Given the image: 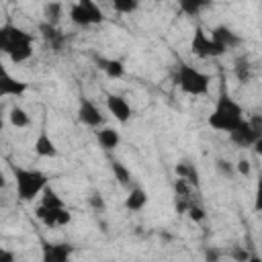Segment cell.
<instances>
[{"mask_svg":"<svg viewBox=\"0 0 262 262\" xmlns=\"http://www.w3.org/2000/svg\"><path fill=\"white\" fill-rule=\"evenodd\" d=\"M211 49H213L211 35H207L201 27H196L190 39V53L196 57H211Z\"/></svg>","mask_w":262,"mask_h":262,"instance_id":"10","label":"cell"},{"mask_svg":"<svg viewBox=\"0 0 262 262\" xmlns=\"http://www.w3.org/2000/svg\"><path fill=\"white\" fill-rule=\"evenodd\" d=\"M248 262H262V258L258 254H250V260Z\"/></svg>","mask_w":262,"mask_h":262,"instance_id":"38","label":"cell"},{"mask_svg":"<svg viewBox=\"0 0 262 262\" xmlns=\"http://www.w3.org/2000/svg\"><path fill=\"white\" fill-rule=\"evenodd\" d=\"M248 123H250L252 129L262 137V115H252V117L248 119Z\"/></svg>","mask_w":262,"mask_h":262,"instance_id":"34","label":"cell"},{"mask_svg":"<svg viewBox=\"0 0 262 262\" xmlns=\"http://www.w3.org/2000/svg\"><path fill=\"white\" fill-rule=\"evenodd\" d=\"M111 170H113V174H115V180L121 184V186H129L131 184V172L127 170V166L125 164H121V162H113L111 164Z\"/></svg>","mask_w":262,"mask_h":262,"instance_id":"24","label":"cell"},{"mask_svg":"<svg viewBox=\"0 0 262 262\" xmlns=\"http://www.w3.org/2000/svg\"><path fill=\"white\" fill-rule=\"evenodd\" d=\"M74 248L66 242L53 244V242H45L43 250H41V262H70Z\"/></svg>","mask_w":262,"mask_h":262,"instance_id":"7","label":"cell"},{"mask_svg":"<svg viewBox=\"0 0 262 262\" xmlns=\"http://www.w3.org/2000/svg\"><path fill=\"white\" fill-rule=\"evenodd\" d=\"M215 168H217V172H219L223 178H233V174H235V164H231V162H227V160H223V158H219V160L215 162Z\"/></svg>","mask_w":262,"mask_h":262,"instance_id":"28","label":"cell"},{"mask_svg":"<svg viewBox=\"0 0 262 262\" xmlns=\"http://www.w3.org/2000/svg\"><path fill=\"white\" fill-rule=\"evenodd\" d=\"M207 2H201V0H182L180 2V10L188 16H196L201 12V8H205Z\"/></svg>","mask_w":262,"mask_h":262,"instance_id":"26","label":"cell"},{"mask_svg":"<svg viewBox=\"0 0 262 262\" xmlns=\"http://www.w3.org/2000/svg\"><path fill=\"white\" fill-rule=\"evenodd\" d=\"M252 149H254V151H256L258 156H262V137H260V139H258V141H256V143L252 145Z\"/></svg>","mask_w":262,"mask_h":262,"instance_id":"37","label":"cell"},{"mask_svg":"<svg viewBox=\"0 0 262 262\" xmlns=\"http://www.w3.org/2000/svg\"><path fill=\"white\" fill-rule=\"evenodd\" d=\"M0 49L12 63H23L33 55V35L14 25L0 27Z\"/></svg>","mask_w":262,"mask_h":262,"instance_id":"1","label":"cell"},{"mask_svg":"<svg viewBox=\"0 0 262 262\" xmlns=\"http://www.w3.org/2000/svg\"><path fill=\"white\" fill-rule=\"evenodd\" d=\"M254 211L262 213V172L256 178V190H254Z\"/></svg>","mask_w":262,"mask_h":262,"instance_id":"30","label":"cell"},{"mask_svg":"<svg viewBox=\"0 0 262 262\" xmlns=\"http://www.w3.org/2000/svg\"><path fill=\"white\" fill-rule=\"evenodd\" d=\"M219 258H221V254H219L217 248H207L205 250V262H219Z\"/></svg>","mask_w":262,"mask_h":262,"instance_id":"35","label":"cell"},{"mask_svg":"<svg viewBox=\"0 0 262 262\" xmlns=\"http://www.w3.org/2000/svg\"><path fill=\"white\" fill-rule=\"evenodd\" d=\"M211 39L217 41L219 45H223L225 49H233V47H237V45L242 43V39H239L229 27H225V25L213 27V31H211Z\"/></svg>","mask_w":262,"mask_h":262,"instance_id":"13","label":"cell"},{"mask_svg":"<svg viewBox=\"0 0 262 262\" xmlns=\"http://www.w3.org/2000/svg\"><path fill=\"white\" fill-rule=\"evenodd\" d=\"M35 154L41 158H55L57 156V147L53 143V139L49 137L47 131H41L35 139Z\"/></svg>","mask_w":262,"mask_h":262,"instance_id":"14","label":"cell"},{"mask_svg":"<svg viewBox=\"0 0 262 262\" xmlns=\"http://www.w3.org/2000/svg\"><path fill=\"white\" fill-rule=\"evenodd\" d=\"M106 108H108V113H111L119 123H127V121L131 119V115H133L131 104L127 102V98H123V96H119V94H108V96H106Z\"/></svg>","mask_w":262,"mask_h":262,"instance_id":"8","label":"cell"},{"mask_svg":"<svg viewBox=\"0 0 262 262\" xmlns=\"http://www.w3.org/2000/svg\"><path fill=\"white\" fill-rule=\"evenodd\" d=\"M41 207H47V209H63L66 203H63V199L51 186H47L43 190V194H41Z\"/></svg>","mask_w":262,"mask_h":262,"instance_id":"22","label":"cell"},{"mask_svg":"<svg viewBox=\"0 0 262 262\" xmlns=\"http://www.w3.org/2000/svg\"><path fill=\"white\" fill-rule=\"evenodd\" d=\"M188 217H190L192 221H203V219H205V209L194 203V205L188 209Z\"/></svg>","mask_w":262,"mask_h":262,"instance_id":"32","label":"cell"},{"mask_svg":"<svg viewBox=\"0 0 262 262\" xmlns=\"http://www.w3.org/2000/svg\"><path fill=\"white\" fill-rule=\"evenodd\" d=\"M233 74L235 78L242 82V84H248L252 80V66H250V59L246 55H239L235 61H233Z\"/></svg>","mask_w":262,"mask_h":262,"instance_id":"18","label":"cell"},{"mask_svg":"<svg viewBox=\"0 0 262 262\" xmlns=\"http://www.w3.org/2000/svg\"><path fill=\"white\" fill-rule=\"evenodd\" d=\"M244 123V111L239 102H235L227 92H221L219 98L215 100V106L209 115V125L217 131L231 133Z\"/></svg>","mask_w":262,"mask_h":262,"instance_id":"2","label":"cell"},{"mask_svg":"<svg viewBox=\"0 0 262 262\" xmlns=\"http://www.w3.org/2000/svg\"><path fill=\"white\" fill-rule=\"evenodd\" d=\"M88 203H90V207H92L96 213L106 209V203H104V199H102V194H100V192H92V194L88 196Z\"/></svg>","mask_w":262,"mask_h":262,"instance_id":"31","label":"cell"},{"mask_svg":"<svg viewBox=\"0 0 262 262\" xmlns=\"http://www.w3.org/2000/svg\"><path fill=\"white\" fill-rule=\"evenodd\" d=\"M98 68L108 76V78H113V80H117V78H121L123 74H125V68H123V63L119 61V59H98Z\"/></svg>","mask_w":262,"mask_h":262,"instance_id":"20","label":"cell"},{"mask_svg":"<svg viewBox=\"0 0 262 262\" xmlns=\"http://www.w3.org/2000/svg\"><path fill=\"white\" fill-rule=\"evenodd\" d=\"M70 18H72V23L78 25V27H90V25H92L90 14H88V10H86V6H84L82 2H76V4L70 6Z\"/></svg>","mask_w":262,"mask_h":262,"instance_id":"19","label":"cell"},{"mask_svg":"<svg viewBox=\"0 0 262 262\" xmlns=\"http://www.w3.org/2000/svg\"><path fill=\"white\" fill-rule=\"evenodd\" d=\"M78 119H80V123H84L86 127H92V129H98L104 123L100 108L90 98H84V96L80 98V104H78Z\"/></svg>","mask_w":262,"mask_h":262,"instance_id":"6","label":"cell"},{"mask_svg":"<svg viewBox=\"0 0 262 262\" xmlns=\"http://www.w3.org/2000/svg\"><path fill=\"white\" fill-rule=\"evenodd\" d=\"M176 86L184 92V94H190V96H205L209 92V86H211V78L188 66V63H180L178 66V72H176Z\"/></svg>","mask_w":262,"mask_h":262,"instance_id":"4","label":"cell"},{"mask_svg":"<svg viewBox=\"0 0 262 262\" xmlns=\"http://www.w3.org/2000/svg\"><path fill=\"white\" fill-rule=\"evenodd\" d=\"M14 186L16 196L23 203H29L35 196L43 194V190L47 188V176L35 168H14Z\"/></svg>","mask_w":262,"mask_h":262,"instance_id":"3","label":"cell"},{"mask_svg":"<svg viewBox=\"0 0 262 262\" xmlns=\"http://www.w3.org/2000/svg\"><path fill=\"white\" fill-rule=\"evenodd\" d=\"M82 4L86 6V10H88V14H90L92 25H100V23L104 20V14H102V10L98 8V4H96V2H92V0H82Z\"/></svg>","mask_w":262,"mask_h":262,"instance_id":"27","label":"cell"},{"mask_svg":"<svg viewBox=\"0 0 262 262\" xmlns=\"http://www.w3.org/2000/svg\"><path fill=\"white\" fill-rule=\"evenodd\" d=\"M235 172L242 174V176H250V162L246 158H239L237 164H235Z\"/></svg>","mask_w":262,"mask_h":262,"instance_id":"33","label":"cell"},{"mask_svg":"<svg viewBox=\"0 0 262 262\" xmlns=\"http://www.w3.org/2000/svg\"><path fill=\"white\" fill-rule=\"evenodd\" d=\"M229 258H231L233 262H248V260H250V252H248L244 246H233V248L229 250Z\"/></svg>","mask_w":262,"mask_h":262,"instance_id":"29","label":"cell"},{"mask_svg":"<svg viewBox=\"0 0 262 262\" xmlns=\"http://www.w3.org/2000/svg\"><path fill=\"white\" fill-rule=\"evenodd\" d=\"M8 121H10V125L12 127H16V129H23V127H29V123H31V117L27 115V111L23 108V106H12L10 108V113H8Z\"/></svg>","mask_w":262,"mask_h":262,"instance_id":"21","label":"cell"},{"mask_svg":"<svg viewBox=\"0 0 262 262\" xmlns=\"http://www.w3.org/2000/svg\"><path fill=\"white\" fill-rule=\"evenodd\" d=\"M61 10H63V6H61L59 2H49V4H45V6H43V16H45V23H49V25L57 27L59 16H61Z\"/></svg>","mask_w":262,"mask_h":262,"instance_id":"23","label":"cell"},{"mask_svg":"<svg viewBox=\"0 0 262 262\" xmlns=\"http://www.w3.org/2000/svg\"><path fill=\"white\" fill-rule=\"evenodd\" d=\"M113 8L119 14H131V12H135L139 8V2L137 0H115L113 2Z\"/></svg>","mask_w":262,"mask_h":262,"instance_id":"25","label":"cell"},{"mask_svg":"<svg viewBox=\"0 0 262 262\" xmlns=\"http://www.w3.org/2000/svg\"><path fill=\"white\" fill-rule=\"evenodd\" d=\"M229 139H231V143H235L237 147H252V145L260 139V135L252 129V125L248 123V119H244V123H242L237 129H233V131L229 133Z\"/></svg>","mask_w":262,"mask_h":262,"instance_id":"9","label":"cell"},{"mask_svg":"<svg viewBox=\"0 0 262 262\" xmlns=\"http://www.w3.org/2000/svg\"><path fill=\"white\" fill-rule=\"evenodd\" d=\"M147 205V192L141 186H133L125 199V209L127 211H141Z\"/></svg>","mask_w":262,"mask_h":262,"instance_id":"15","label":"cell"},{"mask_svg":"<svg viewBox=\"0 0 262 262\" xmlns=\"http://www.w3.org/2000/svg\"><path fill=\"white\" fill-rule=\"evenodd\" d=\"M0 262H14V254L6 248H0Z\"/></svg>","mask_w":262,"mask_h":262,"instance_id":"36","label":"cell"},{"mask_svg":"<svg viewBox=\"0 0 262 262\" xmlns=\"http://www.w3.org/2000/svg\"><path fill=\"white\" fill-rule=\"evenodd\" d=\"M27 92V82L23 80H16L12 78L6 70L2 72V78H0V94L2 96H20Z\"/></svg>","mask_w":262,"mask_h":262,"instance_id":"12","label":"cell"},{"mask_svg":"<svg viewBox=\"0 0 262 262\" xmlns=\"http://www.w3.org/2000/svg\"><path fill=\"white\" fill-rule=\"evenodd\" d=\"M35 217L39 221H43L47 227H63L72 221V213L63 207V209H47V207H37L35 209Z\"/></svg>","mask_w":262,"mask_h":262,"instance_id":"5","label":"cell"},{"mask_svg":"<svg viewBox=\"0 0 262 262\" xmlns=\"http://www.w3.org/2000/svg\"><path fill=\"white\" fill-rule=\"evenodd\" d=\"M39 33H41V37L45 39V43H49V47L55 51V53H59L61 49H63V45H66V35L57 29V27H53V25H49V23H39Z\"/></svg>","mask_w":262,"mask_h":262,"instance_id":"11","label":"cell"},{"mask_svg":"<svg viewBox=\"0 0 262 262\" xmlns=\"http://www.w3.org/2000/svg\"><path fill=\"white\" fill-rule=\"evenodd\" d=\"M96 139H98L100 147H104V149H115V147L119 145V141H121V135H119V131H115L113 127H102V129L96 131Z\"/></svg>","mask_w":262,"mask_h":262,"instance_id":"16","label":"cell"},{"mask_svg":"<svg viewBox=\"0 0 262 262\" xmlns=\"http://www.w3.org/2000/svg\"><path fill=\"white\" fill-rule=\"evenodd\" d=\"M174 172H176L178 178L186 180L190 186H199V172H196L194 164H190V162H180V164L174 166Z\"/></svg>","mask_w":262,"mask_h":262,"instance_id":"17","label":"cell"}]
</instances>
